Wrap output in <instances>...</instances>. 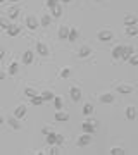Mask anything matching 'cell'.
Segmentation results:
<instances>
[{
    "label": "cell",
    "mask_w": 138,
    "mask_h": 155,
    "mask_svg": "<svg viewBox=\"0 0 138 155\" xmlns=\"http://www.w3.org/2000/svg\"><path fill=\"white\" fill-rule=\"evenodd\" d=\"M100 102L102 104H112L114 97H112V93H104V95H100Z\"/></svg>",
    "instance_id": "obj_13"
},
{
    "label": "cell",
    "mask_w": 138,
    "mask_h": 155,
    "mask_svg": "<svg viewBox=\"0 0 138 155\" xmlns=\"http://www.w3.org/2000/svg\"><path fill=\"white\" fill-rule=\"evenodd\" d=\"M17 69H19L17 62H11V64H9V74H12V76H14V74L17 72Z\"/></svg>",
    "instance_id": "obj_28"
},
{
    "label": "cell",
    "mask_w": 138,
    "mask_h": 155,
    "mask_svg": "<svg viewBox=\"0 0 138 155\" xmlns=\"http://www.w3.org/2000/svg\"><path fill=\"white\" fill-rule=\"evenodd\" d=\"M52 9V17H61L62 16V9H61V5L57 4V5H54V7H50Z\"/></svg>",
    "instance_id": "obj_19"
},
{
    "label": "cell",
    "mask_w": 138,
    "mask_h": 155,
    "mask_svg": "<svg viewBox=\"0 0 138 155\" xmlns=\"http://www.w3.org/2000/svg\"><path fill=\"white\" fill-rule=\"evenodd\" d=\"M4 57H5V50H4V48H0V61H2Z\"/></svg>",
    "instance_id": "obj_38"
},
{
    "label": "cell",
    "mask_w": 138,
    "mask_h": 155,
    "mask_svg": "<svg viewBox=\"0 0 138 155\" xmlns=\"http://www.w3.org/2000/svg\"><path fill=\"white\" fill-rule=\"evenodd\" d=\"M59 4V0H47V5L49 7H54V5H57Z\"/></svg>",
    "instance_id": "obj_37"
},
{
    "label": "cell",
    "mask_w": 138,
    "mask_h": 155,
    "mask_svg": "<svg viewBox=\"0 0 138 155\" xmlns=\"http://www.w3.org/2000/svg\"><path fill=\"white\" fill-rule=\"evenodd\" d=\"M69 29L71 28H67V26H61V28H59V38L66 40L67 36H69Z\"/></svg>",
    "instance_id": "obj_12"
},
{
    "label": "cell",
    "mask_w": 138,
    "mask_h": 155,
    "mask_svg": "<svg viewBox=\"0 0 138 155\" xmlns=\"http://www.w3.org/2000/svg\"><path fill=\"white\" fill-rule=\"evenodd\" d=\"M69 97H71L72 102H79V100H81V97H83V93H81V90H79V88H76V86H74V88L69 90Z\"/></svg>",
    "instance_id": "obj_3"
},
{
    "label": "cell",
    "mask_w": 138,
    "mask_h": 155,
    "mask_svg": "<svg viewBox=\"0 0 138 155\" xmlns=\"http://www.w3.org/2000/svg\"><path fill=\"white\" fill-rule=\"evenodd\" d=\"M42 133H43V134H45V136H47V134H49V133H50V129H49V127H43V129H42Z\"/></svg>",
    "instance_id": "obj_39"
},
{
    "label": "cell",
    "mask_w": 138,
    "mask_h": 155,
    "mask_svg": "<svg viewBox=\"0 0 138 155\" xmlns=\"http://www.w3.org/2000/svg\"><path fill=\"white\" fill-rule=\"evenodd\" d=\"M0 124H4V117L0 116Z\"/></svg>",
    "instance_id": "obj_42"
},
{
    "label": "cell",
    "mask_w": 138,
    "mask_h": 155,
    "mask_svg": "<svg viewBox=\"0 0 138 155\" xmlns=\"http://www.w3.org/2000/svg\"><path fill=\"white\" fill-rule=\"evenodd\" d=\"M61 2H64V4H69V2H71V0H61Z\"/></svg>",
    "instance_id": "obj_43"
},
{
    "label": "cell",
    "mask_w": 138,
    "mask_h": 155,
    "mask_svg": "<svg viewBox=\"0 0 138 155\" xmlns=\"http://www.w3.org/2000/svg\"><path fill=\"white\" fill-rule=\"evenodd\" d=\"M126 117L130 119V121H133V119L136 117V109H135V107H128L126 109Z\"/></svg>",
    "instance_id": "obj_18"
},
{
    "label": "cell",
    "mask_w": 138,
    "mask_h": 155,
    "mask_svg": "<svg viewBox=\"0 0 138 155\" xmlns=\"http://www.w3.org/2000/svg\"><path fill=\"white\" fill-rule=\"evenodd\" d=\"M19 33H21V28H19V26H12L11 24V28L7 29V35H9V36H17Z\"/></svg>",
    "instance_id": "obj_15"
},
{
    "label": "cell",
    "mask_w": 138,
    "mask_h": 155,
    "mask_svg": "<svg viewBox=\"0 0 138 155\" xmlns=\"http://www.w3.org/2000/svg\"><path fill=\"white\" fill-rule=\"evenodd\" d=\"M78 147H86V145H90L92 143V136H90L88 133H85V134H81L79 138H78Z\"/></svg>",
    "instance_id": "obj_4"
},
{
    "label": "cell",
    "mask_w": 138,
    "mask_h": 155,
    "mask_svg": "<svg viewBox=\"0 0 138 155\" xmlns=\"http://www.w3.org/2000/svg\"><path fill=\"white\" fill-rule=\"evenodd\" d=\"M92 112H93V105H92V104H85L83 114H85V116H92Z\"/></svg>",
    "instance_id": "obj_23"
},
{
    "label": "cell",
    "mask_w": 138,
    "mask_h": 155,
    "mask_svg": "<svg viewBox=\"0 0 138 155\" xmlns=\"http://www.w3.org/2000/svg\"><path fill=\"white\" fill-rule=\"evenodd\" d=\"M55 138H57V134L50 131V133L47 134V143H49V145H55Z\"/></svg>",
    "instance_id": "obj_29"
},
{
    "label": "cell",
    "mask_w": 138,
    "mask_h": 155,
    "mask_svg": "<svg viewBox=\"0 0 138 155\" xmlns=\"http://www.w3.org/2000/svg\"><path fill=\"white\" fill-rule=\"evenodd\" d=\"M49 153H50V155H55V153H59V152H57L55 148H52V150H49Z\"/></svg>",
    "instance_id": "obj_40"
},
{
    "label": "cell",
    "mask_w": 138,
    "mask_h": 155,
    "mask_svg": "<svg viewBox=\"0 0 138 155\" xmlns=\"http://www.w3.org/2000/svg\"><path fill=\"white\" fill-rule=\"evenodd\" d=\"M64 143V136L62 134H57V138H55V145H61Z\"/></svg>",
    "instance_id": "obj_36"
},
{
    "label": "cell",
    "mask_w": 138,
    "mask_h": 155,
    "mask_svg": "<svg viewBox=\"0 0 138 155\" xmlns=\"http://www.w3.org/2000/svg\"><path fill=\"white\" fill-rule=\"evenodd\" d=\"M55 119H57V121H67V119H69V116H67L66 112H61V110H57L55 112Z\"/></svg>",
    "instance_id": "obj_21"
},
{
    "label": "cell",
    "mask_w": 138,
    "mask_h": 155,
    "mask_svg": "<svg viewBox=\"0 0 138 155\" xmlns=\"http://www.w3.org/2000/svg\"><path fill=\"white\" fill-rule=\"evenodd\" d=\"M97 124L99 122L97 121H86V122H83L81 124V127H83V133H88V134H92L97 129Z\"/></svg>",
    "instance_id": "obj_1"
},
{
    "label": "cell",
    "mask_w": 138,
    "mask_h": 155,
    "mask_svg": "<svg viewBox=\"0 0 138 155\" xmlns=\"http://www.w3.org/2000/svg\"><path fill=\"white\" fill-rule=\"evenodd\" d=\"M59 76H61L62 79H66V78H69V76H71V67H64V69L61 71V74H59Z\"/></svg>",
    "instance_id": "obj_30"
},
{
    "label": "cell",
    "mask_w": 138,
    "mask_h": 155,
    "mask_svg": "<svg viewBox=\"0 0 138 155\" xmlns=\"http://www.w3.org/2000/svg\"><path fill=\"white\" fill-rule=\"evenodd\" d=\"M117 93L130 95V93H133V86H130V84H119L117 86Z\"/></svg>",
    "instance_id": "obj_7"
},
{
    "label": "cell",
    "mask_w": 138,
    "mask_h": 155,
    "mask_svg": "<svg viewBox=\"0 0 138 155\" xmlns=\"http://www.w3.org/2000/svg\"><path fill=\"white\" fill-rule=\"evenodd\" d=\"M24 95H26V97H29V98H33V97H36V95H38V91H36L35 88H26V90H24Z\"/></svg>",
    "instance_id": "obj_27"
},
{
    "label": "cell",
    "mask_w": 138,
    "mask_h": 155,
    "mask_svg": "<svg viewBox=\"0 0 138 155\" xmlns=\"http://www.w3.org/2000/svg\"><path fill=\"white\" fill-rule=\"evenodd\" d=\"M36 52H38L42 57L49 55V48H47V45H45L43 41H38V43H36Z\"/></svg>",
    "instance_id": "obj_5"
},
{
    "label": "cell",
    "mask_w": 138,
    "mask_h": 155,
    "mask_svg": "<svg viewBox=\"0 0 138 155\" xmlns=\"http://www.w3.org/2000/svg\"><path fill=\"white\" fill-rule=\"evenodd\" d=\"M130 64H131V66H138V54H133L131 57H130Z\"/></svg>",
    "instance_id": "obj_33"
},
{
    "label": "cell",
    "mask_w": 138,
    "mask_h": 155,
    "mask_svg": "<svg viewBox=\"0 0 138 155\" xmlns=\"http://www.w3.org/2000/svg\"><path fill=\"white\" fill-rule=\"evenodd\" d=\"M90 54H92V48H88V47H81V48H79V52H78V55L81 57V59L88 57Z\"/></svg>",
    "instance_id": "obj_17"
},
{
    "label": "cell",
    "mask_w": 138,
    "mask_h": 155,
    "mask_svg": "<svg viewBox=\"0 0 138 155\" xmlns=\"http://www.w3.org/2000/svg\"><path fill=\"white\" fill-rule=\"evenodd\" d=\"M135 54V48H133L131 45H126V47H123V55L121 59L123 61H130V57Z\"/></svg>",
    "instance_id": "obj_2"
},
{
    "label": "cell",
    "mask_w": 138,
    "mask_h": 155,
    "mask_svg": "<svg viewBox=\"0 0 138 155\" xmlns=\"http://www.w3.org/2000/svg\"><path fill=\"white\" fill-rule=\"evenodd\" d=\"M7 124H9L11 127H14V129H19V127H21V124H19V121H17L16 116L11 117V119H7Z\"/></svg>",
    "instance_id": "obj_16"
},
{
    "label": "cell",
    "mask_w": 138,
    "mask_h": 155,
    "mask_svg": "<svg viewBox=\"0 0 138 155\" xmlns=\"http://www.w3.org/2000/svg\"><path fill=\"white\" fill-rule=\"evenodd\" d=\"M42 98H43V102H54L55 95L52 93V91H43V93H42Z\"/></svg>",
    "instance_id": "obj_20"
},
{
    "label": "cell",
    "mask_w": 138,
    "mask_h": 155,
    "mask_svg": "<svg viewBox=\"0 0 138 155\" xmlns=\"http://www.w3.org/2000/svg\"><path fill=\"white\" fill-rule=\"evenodd\" d=\"M22 62H24V64H26V66H29V64H33V52H31V50H26V52H24V54H22Z\"/></svg>",
    "instance_id": "obj_6"
},
{
    "label": "cell",
    "mask_w": 138,
    "mask_h": 155,
    "mask_svg": "<svg viewBox=\"0 0 138 155\" xmlns=\"http://www.w3.org/2000/svg\"><path fill=\"white\" fill-rule=\"evenodd\" d=\"M99 40L100 41H109V40H112V33H110V31H100Z\"/></svg>",
    "instance_id": "obj_11"
},
{
    "label": "cell",
    "mask_w": 138,
    "mask_h": 155,
    "mask_svg": "<svg viewBox=\"0 0 138 155\" xmlns=\"http://www.w3.org/2000/svg\"><path fill=\"white\" fill-rule=\"evenodd\" d=\"M19 14H21V11H19V9H16V7L9 9V17H11V19H16V17L19 16Z\"/></svg>",
    "instance_id": "obj_26"
},
{
    "label": "cell",
    "mask_w": 138,
    "mask_h": 155,
    "mask_svg": "<svg viewBox=\"0 0 138 155\" xmlns=\"http://www.w3.org/2000/svg\"><path fill=\"white\" fill-rule=\"evenodd\" d=\"M31 104H33V105H42V104H43L42 95H36V97H33V98H31Z\"/></svg>",
    "instance_id": "obj_32"
},
{
    "label": "cell",
    "mask_w": 138,
    "mask_h": 155,
    "mask_svg": "<svg viewBox=\"0 0 138 155\" xmlns=\"http://www.w3.org/2000/svg\"><path fill=\"white\" fill-rule=\"evenodd\" d=\"M26 26L29 29H36V28H38V21H36L33 16H28L26 17Z\"/></svg>",
    "instance_id": "obj_9"
},
{
    "label": "cell",
    "mask_w": 138,
    "mask_h": 155,
    "mask_svg": "<svg viewBox=\"0 0 138 155\" xmlns=\"http://www.w3.org/2000/svg\"><path fill=\"white\" fill-rule=\"evenodd\" d=\"M26 105H17L16 107V110H14V116L17 117V119H21V117H24L26 116Z\"/></svg>",
    "instance_id": "obj_8"
},
{
    "label": "cell",
    "mask_w": 138,
    "mask_h": 155,
    "mask_svg": "<svg viewBox=\"0 0 138 155\" xmlns=\"http://www.w3.org/2000/svg\"><path fill=\"white\" fill-rule=\"evenodd\" d=\"M76 38H78V29L76 28H71V29H69V36H67V40H69V41H74Z\"/></svg>",
    "instance_id": "obj_25"
},
{
    "label": "cell",
    "mask_w": 138,
    "mask_h": 155,
    "mask_svg": "<svg viewBox=\"0 0 138 155\" xmlns=\"http://www.w3.org/2000/svg\"><path fill=\"white\" fill-rule=\"evenodd\" d=\"M126 33H128V36H136L138 28L136 26H126Z\"/></svg>",
    "instance_id": "obj_22"
},
{
    "label": "cell",
    "mask_w": 138,
    "mask_h": 155,
    "mask_svg": "<svg viewBox=\"0 0 138 155\" xmlns=\"http://www.w3.org/2000/svg\"><path fill=\"white\" fill-rule=\"evenodd\" d=\"M9 2H17V0H9Z\"/></svg>",
    "instance_id": "obj_45"
},
{
    "label": "cell",
    "mask_w": 138,
    "mask_h": 155,
    "mask_svg": "<svg viewBox=\"0 0 138 155\" xmlns=\"http://www.w3.org/2000/svg\"><path fill=\"white\" fill-rule=\"evenodd\" d=\"M110 153L112 155H121V153H124V150L119 148V147H114V148H110Z\"/></svg>",
    "instance_id": "obj_34"
},
{
    "label": "cell",
    "mask_w": 138,
    "mask_h": 155,
    "mask_svg": "<svg viewBox=\"0 0 138 155\" xmlns=\"http://www.w3.org/2000/svg\"><path fill=\"white\" fill-rule=\"evenodd\" d=\"M50 22H52V16L50 14H43L42 16V26H49Z\"/></svg>",
    "instance_id": "obj_24"
},
{
    "label": "cell",
    "mask_w": 138,
    "mask_h": 155,
    "mask_svg": "<svg viewBox=\"0 0 138 155\" xmlns=\"http://www.w3.org/2000/svg\"><path fill=\"white\" fill-rule=\"evenodd\" d=\"M0 26L5 29V31H7L9 28H11V24H9V21H7V19H0Z\"/></svg>",
    "instance_id": "obj_35"
},
{
    "label": "cell",
    "mask_w": 138,
    "mask_h": 155,
    "mask_svg": "<svg viewBox=\"0 0 138 155\" xmlns=\"http://www.w3.org/2000/svg\"><path fill=\"white\" fill-rule=\"evenodd\" d=\"M4 2H7V0H0V4H4Z\"/></svg>",
    "instance_id": "obj_44"
},
{
    "label": "cell",
    "mask_w": 138,
    "mask_h": 155,
    "mask_svg": "<svg viewBox=\"0 0 138 155\" xmlns=\"http://www.w3.org/2000/svg\"><path fill=\"white\" fill-rule=\"evenodd\" d=\"M4 78H5V72H4V71H0V79H4Z\"/></svg>",
    "instance_id": "obj_41"
},
{
    "label": "cell",
    "mask_w": 138,
    "mask_h": 155,
    "mask_svg": "<svg viewBox=\"0 0 138 155\" xmlns=\"http://www.w3.org/2000/svg\"><path fill=\"white\" fill-rule=\"evenodd\" d=\"M54 107H55V110H61L62 109V98L61 97H55L54 98Z\"/></svg>",
    "instance_id": "obj_31"
},
{
    "label": "cell",
    "mask_w": 138,
    "mask_h": 155,
    "mask_svg": "<svg viewBox=\"0 0 138 155\" xmlns=\"http://www.w3.org/2000/svg\"><path fill=\"white\" fill-rule=\"evenodd\" d=\"M138 24V19L135 16H126L124 17V26H136Z\"/></svg>",
    "instance_id": "obj_10"
},
{
    "label": "cell",
    "mask_w": 138,
    "mask_h": 155,
    "mask_svg": "<svg viewBox=\"0 0 138 155\" xmlns=\"http://www.w3.org/2000/svg\"><path fill=\"white\" fill-rule=\"evenodd\" d=\"M121 55H123V45L114 47V50H112V59H121Z\"/></svg>",
    "instance_id": "obj_14"
}]
</instances>
